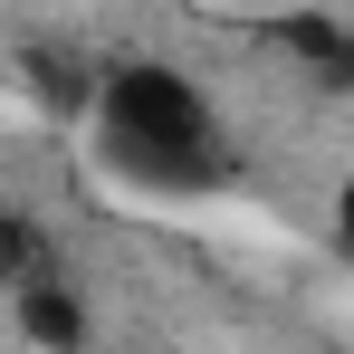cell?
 I'll return each mask as SVG.
<instances>
[{
  "instance_id": "1",
  "label": "cell",
  "mask_w": 354,
  "mask_h": 354,
  "mask_svg": "<svg viewBox=\"0 0 354 354\" xmlns=\"http://www.w3.org/2000/svg\"><path fill=\"white\" fill-rule=\"evenodd\" d=\"M96 134H106V163L134 192H211V182H230L211 96L192 77H173V67H106Z\"/></svg>"
},
{
  "instance_id": "2",
  "label": "cell",
  "mask_w": 354,
  "mask_h": 354,
  "mask_svg": "<svg viewBox=\"0 0 354 354\" xmlns=\"http://www.w3.org/2000/svg\"><path fill=\"white\" fill-rule=\"evenodd\" d=\"M10 326H19L29 345H86V335H96L86 297L67 288L58 268H48V278H29V288H10Z\"/></svg>"
},
{
  "instance_id": "3",
  "label": "cell",
  "mask_w": 354,
  "mask_h": 354,
  "mask_svg": "<svg viewBox=\"0 0 354 354\" xmlns=\"http://www.w3.org/2000/svg\"><path fill=\"white\" fill-rule=\"evenodd\" d=\"M19 77H29V96H39L48 115H96V86H106L86 58H67V48H48V39L19 48Z\"/></svg>"
},
{
  "instance_id": "4",
  "label": "cell",
  "mask_w": 354,
  "mask_h": 354,
  "mask_svg": "<svg viewBox=\"0 0 354 354\" xmlns=\"http://www.w3.org/2000/svg\"><path fill=\"white\" fill-rule=\"evenodd\" d=\"M58 268V249H48V230L29 221V211H0V297L29 288V278H48Z\"/></svg>"
},
{
  "instance_id": "5",
  "label": "cell",
  "mask_w": 354,
  "mask_h": 354,
  "mask_svg": "<svg viewBox=\"0 0 354 354\" xmlns=\"http://www.w3.org/2000/svg\"><path fill=\"white\" fill-rule=\"evenodd\" d=\"M335 239H345V259H354V182L335 192Z\"/></svg>"
}]
</instances>
